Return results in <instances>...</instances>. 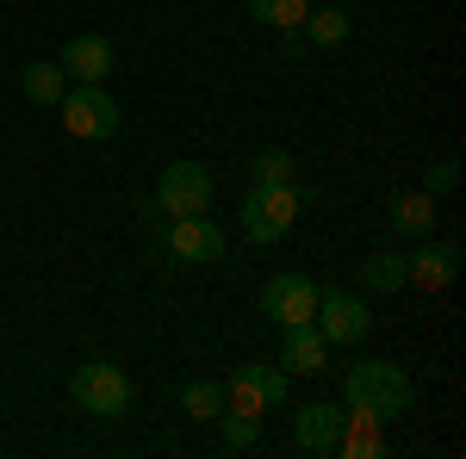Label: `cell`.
<instances>
[{"mask_svg":"<svg viewBox=\"0 0 466 459\" xmlns=\"http://www.w3.org/2000/svg\"><path fill=\"white\" fill-rule=\"evenodd\" d=\"M180 410H187L193 423H218V416H224V385H218V379H193V385L180 391Z\"/></svg>","mask_w":466,"mask_h":459,"instance_id":"obj_19","label":"cell"},{"mask_svg":"<svg viewBox=\"0 0 466 459\" xmlns=\"http://www.w3.org/2000/svg\"><path fill=\"white\" fill-rule=\"evenodd\" d=\"M349 32H355L349 6H311V13H305V25H299V37H305V44H318V50H336Z\"/></svg>","mask_w":466,"mask_h":459,"instance_id":"obj_16","label":"cell"},{"mask_svg":"<svg viewBox=\"0 0 466 459\" xmlns=\"http://www.w3.org/2000/svg\"><path fill=\"white\" fill-rule=\"evenodd\" d=\"M299 212H305L299 180H287V186H249V199H243V236L249 243H280L299 224Z\"/></svg>","mask_w":466,"mask_h":459,"instance_id":"obj_3","label":"cell"},{"mask_svg":"<svg viewBox=\"0 0 466 459\" xmlns=\"http://www.w3.org/2000/svg\"><path fill=\"white\" fill-rule=\"evenodd\" d=\"M56 112H63V131H69L75 143H106V137H118V125H125V112H118V100L106 94V81H75L69 94L56 100Z\"/></svg>","mask_w":466,"mask_h":459,"instance_id":"obj_1","label":"cell"},{"mask_svg":"<svg viewBox=\"0 0 466 459\" xmlns=\"http://www.w3.org/2000/svg\"><path fill=\"white\" fill-rule=\"evenodd\" d=\"M305 13H311V0H249V19L274 25V32H299Z\"/></svg>","mask_w":466,"mask_h":459,"instance_id":"obj_20","label":"cell"},{"mask_svg":"<svg viewBox=\"0 0 466 459\" xmlns=\"http://www.w3.org/2000/svg\"><path fill=\"white\" fill-rule=\"evenodd\" d=\"M386 224H392L398 236H430L435 224H441V205H435L430 186H417V193H398L392 205H386Z\"/></svg>","mask_w":466,"mask_h":459,"instance_id":"obj_15","label":"cell"},{"mask_svg":"<svg viewBox=\"0 0 466 459\" xmlns=\"http://www.w3.org/2000/svg\"><path fill=\"white\" fill-rule=\"evenodd\" d=\"M318 280H305V274H274V280L261 285V317L280 323V329H299V323L318 317Z\"/></svg>","mask_w":466,"mask_h":459,"instance_id":"obj_8","label":"cell"},{"mask_svg":"<svg viewBox=\"0 0 466 459\" xmlns=\"http://www.w3.org/2000/svg\"><path fill=\"white\" fill-rule=\"evenodd\" d=\"M454 186H461V168H454V162H435L430 168V193L441 199V193H454Z\"/></svg>","mask_w":466,"mask_h":459,"instance_id":"obj_23","label":"cell"},{"mask_svg":"<svg viewBox=\"0 0 466 459\" xmlns=\"http://www.w3.org/2000/svg\"><path fill=\"white\" fill-rule=\"evenodd\" d=\"M280 404H287V373H280L274 360H249V366H237L230 385H224V410L255 416V423H268Z\"/></svg>","mask_w":466,"mask_h":459,"instance_id":"obj_4","label":"cell"},{"mask_svg":"<svg viewBox=\"0 0 466 459\" xmlns=\"http://www.w3.org/2000/svg\"><path fill=\"white\" fill-rule=\"evenodd\" d=\"M69 397L87 410V416H125L131 410V379L112 366V360H87V366H75V379H69Z\"/></svg>","mask_w":466,"mask_h":459,"instance_id":"obj_6","label":"cell"},{"mask_svg":"<svg viewBox=\"0 0 466 459\" xmlns=\"http://www.w3.org/2000/svg\"><path fill=\"white\" fill-rule=\"evenodd\" d=\"M56 63H63L69 81H106V75L118 69V50H112V37H100V32H75Z\"/></svg>","mask_w":466,"mask_h":459,"instance_id":"obj_13","label":"cell"},{"mask_svg":"<svg viewBox=\"0 0 466 459\" xmlns=\"http://www.w3.org/2000/svg\"><path fill=\"white\" fill-rule=\"evenodd\" d=\"M280 366H287V373H299V379H318L323 366H329V342H323L318 323H299V329H287Z\"/></svg>","mask_w":466,"mask_h":459,"instance_id":"obj_14","label":"cell"},{"mask_svg":"<svg viewBox=\"0 0 466 459\" xmlns=\"http://www.w3.org/2000/svg\"><path fill=\"white\" fill-rule=\"evenodd\" d=\"M162 243L175 254L180 267H218L224 261V230H218L212 217H168V230H162Z\"/></svg>","mask_w":466,"mask_h":459,"instance_id":"obj_9","label":"cell"},{"mask_svg":"<svg viewBox=\"0 0 466 459\" xmlns=\"http://www.w3.org/2000/svg\"><path fill=\"white\" fill-rule=\"evenodd\" d=\"M311 323L323 329V342H329V348H360V342L373 335V311L360 304L355 292H336V285L318 292V317H311Z\"/></svg>","mask_w":466,"mask_h":459,"instance_id":"obj_7","label":"cell"},{"mask_svg":"<svg viewBox=\"0 0 466 459\" xmlns=\"http://www.w3.org/2000/svg\"><path fill=\"white\" fill-rule=\"evenodd\" d=\"M249 180L255 186H287V180H299V162H292L287 149H261L249 162Z\"/></svg>","mask_w":466,"mask_h":459,"instance_id":"obj_22","label":"cell"},{"mask_svg":"<svg viewBox=\"0 0 466 459\" xmlns=\"http://www.w3.org/2000/svg\"><path fill=\"white\" fill-rule=\"evenodd\" d=\"M355 274H360V285H367V292H398V285H404V254L380 248V254H367V261H360Z\"/></svg>","mask_w":466,"mask_h":459,"instance_id":"obj_18","label":"cell"},{"mask_svg":"<svg viewBox=\"0 0 466 459\" xmlns=\"http://www.w3.org/2000/svg\"><path fill=\"white\" fill-rule=\"evenodd\" d=\"M454 274H461V243H430L423 236L417 254H404V285H417V292H448Z\"/></svg>","mask_w":466,"mask_h":459,"instance_id":"obj_10","label":"cell"},{"mask_svg":"<svg viewBox=\"0 0 466 459\" xmlns=\"http://www.w3.org/2000/svg\"><path fill=\"white\" fill-rule=\"evenodd\" d=\"M342 404H367L380 416H404L410 379H404V366H392V360H355L349 379H342Z\"/></svg>","mask_w":466,"mask_h":459,"instance_id":"obj_2","label":"cell"},{"mask_svg":"<svg viewBox=\"0 0 466 459\" xmlns=\"http://www.w3.org/2000/svg\"><path fill=\"white\" fill-rule=\"evenodd\" d=\"M218 441H224V454H249V447H261V423L224 410V416H218Z\"/></svg>","mask_w":466,"mask_h":459,"instance_id":"obj_21","label":"cell"},{"mask_svg":"<svg viewBox=\"0 0 466 459\" xmlns=\"http://www.w3.org/2000/svg\"><path fill=\"white\" fill-rule=\"evenodd\" d=\"M342 459H380L386 454V416L367 404H342V434H336Z\"/></svg>","mask_w":466,"mask_h":459,"instance_id":"obj_11","label":"cell"},{"mask_svg":"<svg viewBox=\"0 0 466 459\" xmlns=\"http://www.w3.org/2000/svg\"><path fill=\"white\" fill-rule=\"evenodd\" d=\"M336 434H342V404H299V416H292V447L299 454H336Z\"/></svg>","mask_w":466,"mask_h":459,"instance_id":"obj_12","label":"cell"},{"mask_svg":"<svg viewBox=\"0 0 466 459\" xmlns=\"http://www.w3.org/2000/svg\"><path fill=\"white\" fill-rule=\"evenodd\" d=\"M63 94H69L63 63H32V69H25V100H32V106H56Z\"/></svg>","mask_w":466,"mask_h":459,"instance_id":"obj_17","label":"cell"},{"mask_svg":"<svg viewBox=\"0 0 466 459\" xmlns=\"http://www.w3.org/2000/svg\"><path fill=\"white\" fill-rule=\"evenodd\" d=\"M218 180L206 162H168L162 168V180H156V212L162 217H199L206 205H212Z\"/></svg>","mask_w":466,"mask_h":459,"instance_id":"obj_5","label":"cell"}]
</instances>
